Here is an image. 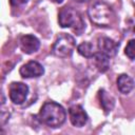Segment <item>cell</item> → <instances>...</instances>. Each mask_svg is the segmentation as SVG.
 Returning <instances> with one entry per match:
<instances>
[{
	"mask_svg": "<svg viewBox=\"0 0 135 135\" xmlns=\"http://www.w3.org/2000/svg\"><path fill=\"white\" fill-rule=\"evenodd\" d=\"M58 22L61 27H71L78 34L84 30V22L81 15L73 7L65 6L61 8L58 15Z\"/></svg>",
	"mask_w": 135,
	"mask_h": 135,
	"instance_id": "cell-3",
	"label": "cell"
},
{
	"mask_svg": "<svg viewBox=\"0 0 135 135\" xmlns=\"http://www.w3.org/2000/svg\"><path fill=\"white\" fill-rule=\"evenodd\" d=\"M117 88L122 94H129L134 88V81L129 75L121 74L117 78Z\"/></svg>",
	"mask_w": 135,
	"mask_h": 135,
	"instance_id": "cell-10",
	"label": "cell"
},
{
	"mask_svg": "<svg viewBox=\"0 0 135 135\" xmlns=\"http://www.w3.org/2000/svg\"><path fill=\"white\" fill-rule=\"evenodd\" d=\"M27 1H28V0H9L11 4H12L13 6H19V5H23V4H25Z\"/></svg>",
	"mask_w": 135,
	"mask_h": 135,
	"instance_id": "cell-15",
	"label": "cell"
},
{
	"mask_svg": "<svg viewBox=\"0 0 135 135\" xmlns=\"http://www.w3.org/2000/svg\"><path fill=\"white\" fill-rule=\"evenodd\" d=\"M77 51L78 53L83 56V57H86V58H91L93 55H94V46L91 42H88V41H84L82 43H80L78 46H77Z\"/></svg>",
	"mask_w": 135,
	"mask_h": 135,
	"instance_id": "cell-13",
	"label": "cell"
},
{
	"mask_svg": "<svg viewBox=\"0 0 135 135\" xmlns=\"http://www.w3.org/2000/svg\"><path fill=\"white\" fill-rule=\"evenodd\" d=\"M43 73H44L43 66L37 61H28L27 63L23 64L20 69V75L23 78L40 77Z\"/></svg>",
	"mask_w": 135,
	"mask_h": 135,
	"instance_id": "cell-7",
	"label": "cell"
},
{
	"mask_svg": "<svg viewBox=\"0 0 135 135\" xmlns=\"http://www.w3.org/2000/svg\"><path fill=\"white\" fill-rule=\"evenodd\" d=\"M4 101H5V97H4L3 93H2V92H1V90H0V104L4 103Z\"/></svg>",
	"mask_w": 135,
	"mask_h": 135,
	"instance_id": "cell-16",
	"label": "cell"
},
{
	"mask_svg": "<svg viewBox=\"0 0 135 135\" xmlns=\"http://www.w3.org/2000/svg\"><path fill=\"white\" fill-rule=\"evenodd\" d=\"M69 114H70V120L74 127L81 128L88 121V114L85 113L83 108L79 104L72 105L69 109Z\"/></svg>",
	"mask_w": 135,
	"mask_h": 135,
	"instance_id": "cell-6",
	"label": "cell"
},
{
	"mask_svg": "<svg viewBox=\"0 0 135 135\" xmlns=\"http://www.w3.org/2000/svg\"><path fill=\"white\" fill-rule=\"evenodd\" d=\"M66 118L65 110L55 101H46L40 109L39 119L42 123L51 128H59Z\"/></svg>",
	"mask_w": 135,
	"mask_h": 135,
	"instance_id": "cell-1",
	"label": "cell"
},
{
	"mask_svg": "<svg viewBox=\"0 0 135 135\" xmlns=\"http://www.w3.org/2000/svg\"><path fill=\"white\" fill-rule=\"evenodd\" d=\"M20 49L25 54H33L39 50L40 42L33 35H24L20 38Z\"/></svg>",
	"mask_w": 135,
	"mask_h": 135,
	"instance_id": "cell-9",
	"label": "cell"
},
{
	"mask_svg": "<svg viewBox=\"0 0 135 135\" xmlns=\"http://www.w3.org/2000/svg\"><path fill=\"white\" fill-rule=\"evenodd\" d=\"M51 1H53V2H55V3H61L63 0H51Z\"/></svg>",
	"mask_w": 135,
	"mask_h": 135,
	"instance_id": "cell-17",
	"label": "cell"
},
{
	"mask_svg": "<svg viewBox=\"0 0 135 135\" xmlns=\"http://www.w3.org/2000/svg\"><path fill=\"white\" fill-rule=\"evenodd\" d=\"M75 46L76 42L74 37L69 34L62 33L57 37L56 41L54 42L52 51L55 56L60 58H66L72 55L73 51L75 50Z\"/></svg>",
	"mask_w": 135,
	"mask_h": 135,
	"instance_id": "cell-4",
	"label": "cell"
},
{
	"mask_svg": "<svg viewBox=\"0 0 135 135\" xmlns=\"http://www.w3.org/2000/svg\"><path fill=\"white\" fill-rule=\"evenodd\" d=\"M98 49L107 57H114L118 51V44L109 37L98 38Z\"/></svg>",
	"mask_w": 135,
	"mask_h": 135,
	"instance_id": "cell-8",
	"label": "cell"
},
{
	"mask_svg": "<svg viewBox=\"0 0 135 135\" xmlns=\"http://www.w3.org/2000/svg\"><path fill=\"white\" fill-rule=\"evenodd\" d=\"M134 43H135V40H134V39H131V40L128 42V44H127V46H126V49H124L126 55H127L131 60H134V54H135Z\"/></svg>",
	"mask_w": 135,
	"mask_h": 135,
	"instance_id": "cell-14",
	"label": "cell"
},
{
	"mask_svg": "<svg viewBox=\"0 0 135 135\" xmlns=\"http://www.w3.org/2000/svg\"><path fill=\"white\" fill-rule=\"evenodd\" d=\"M99 96V100H100V104L102 107V109L104 110L105 113H109L113 110L114 104H115V100L114 98L105 91V90H100L98 93Z\"/></svg>",
	"mask_w": 135,
	"mask_h": 135,
	"instance_id": "cell-11",
	"label": "cell"
},
{
	"mask_svg": "<svg viewBox=\"0 0 135 135\" xmlns=\"http://www.w3.org/2000/svg\"><path fill=\"white\" fill-rule=\"evenodd\" d=\"M74 1H76V2H83L84 0H74Z\"/></svg>",
	"mask_w": 135,
	"mask_h": 135,
	"instance_id": "cell-18",
	"label": "cell"
},
{
	"mask_svg": "<svg viewBox=\"0 0 135 135\" xmlns=\"http://www.w3.org/2000/svg\"><path fill=\"white\" fill-rule=\"evenodd\" d=\"M89 17L91 21L98 26H111L115 20V14L112 7L103 1H94L89 6Z\"/></svg>",
	"mask_w": 135,
	"mask_h": 135,
	"instance_id": "cell-2",
	"label": "cell"
},
{
	"mask_svg": "<svg viewBox=\"0 0 135 135\" xmlns=\"http://www.w3.org/2000/svg\"><path fill=\"white\" fill-rule=\"evenodd\" d=\"M93 57V60H94V64L96 66V69L103 73V72H107L109 66H110V60H109V57H107L105 55H103L102 53H94V55L92 56Z\"/></svg>",
	"mask_w": 135,
	"mask_h": 135,
	"instance_id": "cell-12",
	"label": "cell"
},
{
	"mask_svg": "<svg viewBox=\"0 0 135 135\" xmlns=\"http://www.w3.org/2000/svg\"><path fill=\"white\" fill-rule=\"evenodd\" d=\"M28 93V86L23 82H12L8 88L9 98L15 104H21L25 101Z\"/></svg>",
	"mask_w": 135,
	"mask_h": 135,
	"instance_id": "cell-5",
	"label": "cell"
}]
</instances>
